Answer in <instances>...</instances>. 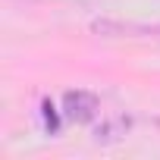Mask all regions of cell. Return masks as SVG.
<instances>
[{"label": "cell", "instance_id": "6da1fadb", "mask_svg": "<svg viewBox=\"0 0 160 160\" xmlns=\"http://www.w3.org/2000/svg\"><path fill=\"white\" fill-rule=\"evenodd\" d=\"M63 110H66V119H72V122H91L98 113V98L91 91H66Z\"/></svg>", "mask_w": 160, "mask_h": 160}, {"label": "cell", "instance_id": "3957f363", "mask_svg": "<svg viewBox=\"0 0 160 160\" xmlns=\"http://www.w3.org/2000/svg\"><path fill=\"white\" fill-rule=\"evenodd\" d=\"M41 116H44L47 132H57V129H60V119H57V110H53V104H50V101H44V104H41Z\"/></svg>", "mask_w": 160, "mask_h": 160}, {"label": "cell", "instance_id": "7a4b0ae2", "mask_svg": "<svg viewBox=\"0 0 160 160\" xmlns=\"http://www.w3.org/2000/svg\"><path fill=\"white\" fill-rule=\"evenodd\" d=\"M126 129H129V119H113V122L98 126V129H94V138H98V141H113V138L126 135Z\"/></svg>", "mask_w": 160, "mask_h": 160}, {"label": "cell", "instance_id": "277c9868", "mask_svg": "<svg viewBox=\"0 0 160 160\" xmlns=\"http://www.w3.org/2000/svg\"><path fill=\"white\" fill-rule=\"evenodd\" d=\"M91 32H98V35H119V32H126V25H116V22H94Z\"/></svg>", "mask_w": 160, "mask_h": 160}]
</instances>
